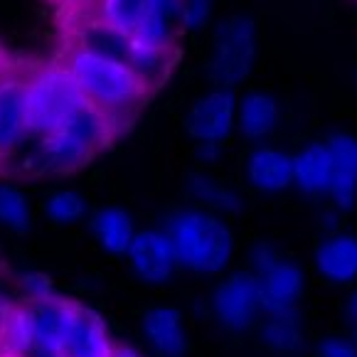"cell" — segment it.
<instances>
[{
	"label": "cell",
	"mask_w": 357,
	"mask_h": 357,
	"mask_svg": "<svg viewBox=\"0 0 357 357\" xmlns=\"http://www.w3.org/2000/svg\"><path fill=\"white\" fill-rule=\"evenodd\" d=\"M247 180L254 190L281 192L294 185V155L281 148L259 146L247 158Z\"/></svg>",
	"instance_id": "16"
},
{
	"label": "cell",
	"mask_w": 357,
	"mask_h": 357,
	"mask_svg": "<svg viewBox=\"0 0 357 357\" xmlns=\"http://www.w3.org/2000/svg\"><path fill=\"white\" fill-rule=\"evenodd\" d=\"M163 229L178 254L183 268L215 276L222 273L234 254V234L217 212L205 207H185L168 215Z\"/></svg>",
	"instance_id": "1"
},
{
	"label": "cell",
	"mask_w": 357,
	"mask_h": 357,
	"mask_svg": "<svg viewBox=\"0 0 357 357\" xmlns=\"http://www.w3.org/2000/svg\"><path fill=\"white\" fill-rule=\"evenodd\" d=\"M109 126L111 116L86 101L57 131L40 138V165L54 173L79 168L106 143Z\"/></svg>",
	"instance_id": "3"
},
{
	"label": "cell",
	"mask_w": 357,
	"mask_h": 357,
	"mask_svg": "<svg viewBox=\"0 0 357 357\" xmlns=\"http://www.w3.org/2000/svg\"><path fill=\"white\" fill-rule=\"evenodd\" d=\"M291 357H298V355H291Z\"/></svg>",
	"instance_id": "37"
},
{
	"label": "cell",
	"mask_w": 357,
	"mask_h": 357,
	"mask_svg": "<svg viewBox=\"0 0 357 357\" xmlns=\"http://www.w3.org/2000/svg\"><path fill=\"white\" fill-rule=\"evenodd\" d=\"M279 261H281V254L271 242H257L249 249V264H252V271L257 276H264L268 268H273Z\"/></svg>",
	"instance_id": "30"
},
{
	"label": "cell",
	"mask_w": 357,
	"mask_h": 357,
	"mask_svg": "<svg viewBox=\"0 0 357 357\" xmlns=\"http://www.w3.org/2000/svg\"><path fill=\"white\" fill-rule=\"evenodd\" d=\"M30 136L27 82L20 77H0V158L13 155Z\"/></svg>",
	"instance_id": "10"
},
{
	"label": "cell",
	"mask_w": 357,
	"mask_h": 357,
	"mask_svg": "<svg viewBox=\"0 0 357 357\" xmlns=\"http://www.w3.org/2000/svg\"><path fill=\"white\" fill-rule=\"evenodd\" d=\"M259 337H261V345L276 355H296L303 345V326H301L298 310L264 313L259 323Z\"/></svg>",
	"instance_id": "21"
},
{
	"label": "cell",
	"mask_w": 357,
	"mask_h": 357,
	"mask_svg": "<svg viewBox=\"0 0 357 357\" xmlns=\"http://www.w3.org/2000/svg\"><path fill=\"white\" fill-rule=\"evenodd\" d=\"M294 185L310 197H326L333 185V153L326 141L308 143L294 155Z\"/></svg>",
	"instance_id": "17"
},
{
	"label": "cell",
	"mask_w": 357,
	"mask_h": 357,
	"mask_svg": "<svg viewBox=\"0 0 357 357\" xmlns=\"http://www.w3.org/2000/svg\"><path fill=\"white\" fill-rule=\"evenodd\" d=\"M114 342L104 321L89 308H79L77 323L67 342L69 357H114Z\"/></svg>",
	"instance_id": "20"
},
{
	"label": "cell",
	"mask_w": 357,
	"mask_h": 357,
	"mask_svg": "<svg viewBox=\"0 0 357 357\" xmlns=\"http://www.w3.org/2000/svg\"><path fill=\"white\" fill-rule=\"evenodd\" d=\"M257 57V32L249 17L234 15L215 32L210 57V77L217 89H234L254 67Z\"/></svg>",
	"instance_id": "6"
},
{
	"label": "cell",
	"mask_w": 357,
	"mask_h": 357,
	"mask_svg": "<svg viewBox=\"0 0 357 357\" xmlns=\"http://www.w3.org/2000/svg\"><path fill=\"white\" fill-rule=\"evenodd\" d=\"M13 308H15V305H10L6 298H3V296H0V340H3V333H6L8 318H10Z\"/></svg>",
	"instance_id": "34"
},
{
	"label": "cell",
	"mask_w": 357,
	"mask_h": 357,
	"mask_svg": "<svg viewBox=\"0 0 357 357\" xmlns=\"http://www.w3.org/2000/svg\"><path fill=\"white\" fill-rule=\"evenodd\" d=\"M128 64L138 72V77L153 84L158 79L163 77L165 69L170 64V50H160V47H143V45L133 43V52L128 57Z\"/></svg>",
	"instance_id": "27"
},
{
	"label": "cell",
	"mask_w": 357,
	"mask_h": 357,
	"mask_svg": "<svg viewBox=\"0 0 357 357\" xmlns=\"http://www.w3.org/2000/svg\"><path fill=\"white\" fill-rule=\"evenodd\" d=\"M188 192L195 200L202 202V207L210 212H239L242 210V197L227 185L217 183L215 178L202 173L190 175L188 180Z\"/></svg>",
	"instance_id": "23"
},
{
	"label": "cell",
	"mask_w": 357,
	"mask_h": 357,
	"mask_svg": "<svg viewBox=\"0 0 357 357\" xmlns=\"http://www.w3.org/2000/svg\"><path fill=\"white\" fill-rule=\"evenodd\" d=\"M0 227L10 231H27L32 227V210L27 197L15 185L0 183Z\"/></svg>",
	"instance_id": "25"
},
{
	"label": "cell",
	"mask_w": 357,
	"mask_h": 357,
	"mask_svg": "<svg viewBox=\"0 0 357 357\" xmlns=\"http://www.w3.org/2000/svg\"><path fill=\"white\" fill-rule=\"evenodd\" d=\"M20 289H22V294H25V298L30 301V305L43 303V301H50L57 296L52 279H50L47 273H40V271L20 273Z\"/></svg>",
	"instance_id": "28"
},
{
	"label": "cell",
	"mask_w": 357,
	"mask_h": 357,
	"mask_svg": "<svg viewBox=\"0 0 357 357\" xmlns=\"http://www.w3.org/2000/svg\"><path fill=\"white\" fill-rule=\"evenodd\" d=\"M126 257L131 264V271L143 284L151 286L168 284L180 266L178 254H175V247L165 229L136 231Z\"/></svg>",
	"instance_id": "8"
},
{
	"label": "cell",
	"mask_w": 357,
	"mask_h": 357,
	"mask_svg": "<svg viewBox=\"0 0 357 357\" xmlns=\"http://www.w3.org/2000/svg\"><path fill=\"white\" fill-rule=\"evenodd\" d=\"M91 234H94L96 244L104 252L114 254V257H123L128 254L133 236H136V227L126 210L121 207H101L91 215Z\"/></svg>",
	"instance_id": "19"
},
{
	"label": "cell",
	"mask_w": 357,
	"mask_h": 357,
	"mask_svg": "<svg viewBox=\"0 0 357 357\" xmlns=\"http://www.w3.org/2000/svg\"><path fill=\"white\" fill-rule=\"evenodd\" d=\"M143 335L153 352L160 357H185L188 333L183 315L173 305H155L143 315Z\"/></svg>",
	"instance_id": "15"
},
{
	"label": "cell",
	"mask_w": 357,
	"mask_h": 357,
	"mask_svg": "<svg viewBox=\"0 0 357 357\" xmlns=\"http://www.w3.org/2000/svg\"><path fill=\"white\" fill-rule=\"evenodd\" d=\"M326 143L333 153V185L328 197L335 210H352L357 202V138L333 133Z\"/></svg>",
	"instance_id": "13"
},
{
	"label": "cell",
	"mask_w": 357,
	"mask_h": 357,
	"mask_svg": "<svg viewBox=\"0 0 357 357\" xmlns=\"http://www.w3.org/2000/svg\"><path fill=\"white\" fill-rule=\"evenodd\" d=\"M236 96L231 89H215L200 96L188 111L185 126L197 143H222L236 128Z\"/></svg>",
	"instance_id": "9"
},
{
	"label": "cell",
	"mask_w": 357,
	"mask_h": 357,
	"mask_svg": "<svg viewBox=\"0 0 357 357\" xmlns=\"http://www.w3.org/2000/svg\"><path fill=\"white\" fill-rule=\"evenodd\" d=\"M315 352H318V357H357V342L355 337L326 335L318 342Z\"/></svg>",
	"instance_id": "31"
},
{
	"label": "cell",
	"mask_w": 357,
	"mask_h": 357,
	"mask_svg": "<svg viewBox=\"0 0 357 357\" xmlns=\"http://www.w3.org/2000/svg\"><path fill=\"white\" fill-rule=\"evenodd\" d=\"M210 308L215 321L229 333H247L264 318L261 281L254 271H236L217 284Z\"/></svg>",
	"instance_id": "7"
},
{
	"label": "cell",
	"mask_w": 357,
	"mask_h": 357,
	"mask_svg": "<svg viewBox=\"0 0 357 357\" xmlns=\"http://www.w3.org/2000/svg\"><path fill=\"white\" fill-rule=\"evenodd\" d=\"M315 271L333 286H350L357 281V236L335 231L321 239L313 254Z\"/></svg>",
	"instance_id": "12"
},
{
	"label": "cell",
	"mask_w": 357,
	"mask_h": 357,
	"mask_svg": "<svg viewBox=\"0 0 357 357\" xmlns=\"http://www.w3.org/2000/svg\"><path fill=\"white\" fill-rule=\"evenodd\" d=\"M352 337H355V342H357V333H355V335H352Z\"/></svg>",
	"instance_id": "36"
},
{
	"label": "cell",
	"mask_w": 357,
	"mask_h": 357,
	"mask_svg": "<svg viewBox=\"0 0 357 357\" xmlns=\"http://www.w3.org/2000/svg\"><path fill=\"white\" fill-rule=\"evenodd\" d=\"M259 281H261L264 313H289V310H296L305 289L303 268L298 264L289 261V259H281L276 266L268 268L264 276H259Z\"/></svg>",
	"instance_id": "14"
},
{
	"label": "cell",
	"mask_w": 357,
	"mask_h": 357,
	"mask_svg": "<svg viewBox=\"0 0 357 357\" xmlns=\"http://www.w3.org/2000/svg\"><path fill=\"white\" fill-rule=\"evenodd\" d=\"M222 143H197V160L200 163H207V165H212V163H217V158H220V151H222Z\"/></svg>",
	"instance_id": "32"
},
{
	"label": "cell",
	"mask_w": 357,
	"mask_h": 357,
	"mask_svg": "<svg viewBox=\"0 0 357 357\" xmlns=\"http://www.w3.org/2000/svg\"><path fill=\"white\" fill-rule=\"evenodd\" d=\"M114 357H141V355L136 350H131V347H116Z\"/></svg>",
	"instance_id": "35"
},
{
	"label": "cell",
	"mask_w": 357,
	"mask_h": 357,
	"mask_svg": "<svg viewBox=\"0 0 357 357\" xmlns=\"http://www.w3.org/2000/svg\"><path fill=\"white\" fill-rule=\"evenodd\" d=\"M32 321H35V347L50 352H67L72 328L77 323L79 308L74 301L54 296L43 303H32Z\"/></svg>",
	"instance_id": "11"
},
{
	"label": "cell",
	"mask_w": 357,
	"mask_h": 357,
	"mask_svg": "<svg viewBox=\"0 0 357 357\" xmlns=\"http://www.w3.org/2000/svg\"><path fill=\"white\" fill-rule=\"evenodd\" d=\"M79 47L104 54V57L111 59L128 62V57L133 52V37L128 32L119 30L116 25H111V22H106L104 17H99V20H91L82 27V32H79Z\"/></svg>",
	"instance_id": "22"
},
{
	"label": "cell",
	"mask_w": 357,
	"mask_h": 357,
	"mask_svg": "<svg viewBox=\"0 0 357 357\" xmlns=\"http://www.w3.org/2000/svg\"><path fill=\"white\" fill-rule=\"evenodd\" d=\"M210 13H212V0H183L180 25L190 32L202 30L207 25V20H210Z\"/></svg>",
	"instance_id": "29"
},
{
	"label": "cell",
	"mask_w": 357,
	"mask_h": 357,
	"mask_svg": "<svg viewBox=\"0 0 357 357\" xmlns=\"http://www.w3.org/2000/svg\"><path fill=\"white\" fill-rule=\"evenodd\" d=\"M281 121L279 101L266 91H249L242 96V104L236 109V128L249 141H264L276 131Z\"/></svg>",
	"instance_id": "18"
},
{
	"label": "cell",
	"mask_w": 357,
	"mask_h": 357,
	"mask_svg": "<svg viewBox=\"0 0 357 357\" xmlns=\"http://www.w3.org/2000/svg\"><path fill=\"white\" fill-rule=\"evenodd\" d=\"M342 315H345V323L357 333V289L352 291L345 298V305H342Z\"/></svg>",
	"instance_id": "33"
},
{
	"label": "cell",
	"mask_w": 357,
	"mask_h": 357,
	"mask_svg": "<svg viewBox=\"0 0 357 357\" xmlns=\"http://www.w3.org/2000/svg\"><path fill=\"white\" fill-rule=\"evenodd\" d=\"M3 345L13 357H25L35 342V321H32L30 305H15L8 318L6 333H3Z\"/></svg>",
	"instance_id": "24"
},
{
	"label": "cell",
	"mask_w": 357,
	"mask_h": 357,
	"mask_svg": "<svg viewBox=\"0 0 357 357\" xmlns=\"http://www.w3.org/2000/svg\"><path fill=\"white\" fill-rule=\"evenodd\" d=\"M84 104L86 96L69 69L47 67L27 79V116L32 136L45 138L54 133Z\"/></svg>",
	"instance_id": "4"
},
{
	"label": "cell",
	"mask_w": 357,
	"mask_h": 357,
	"mask_svg": "<svg viewBox=\"0 0 357 357\" xmlns=\"http://www.w3.org/2000/svg\"><path fill=\"white\" fill-rule=\"evenodd\" d=\"M45 215L52 225L69 227L86 217V200L77 190H54L45 200Z\"/></svg>",
	"instance_id": "26"
},
{
	"label": "cell",
	"mask_w": 357,
	"mask_h": 357,
	"mask_svg": "<svg viewBox=\"0 0 357 357\" xmlns=\"http://www.w3.org/2000/svg\"><path fill=\"white\" fill-rule=\"evenodd\" d=\"M183 0H101V17L143 47H173Z\"/></svg>",
	"instance_id": "5"
},
{
	"label": "cell",
	"mask_w": 357,
	"mask_h": 357,
	"mask_svg": "<svg viewBox=\"0 0 357 357\" xmlns=\"http://www.w3.org/2000/svg\"><path fill=\"white\" fill-rule=\"evenodd\" d=\"M67 69L89 104L104 114H126L146 96L148 84L128 62L77 47L69 57Z\"/></svg>",
	"instance_id": "2"
}]
</instances>
